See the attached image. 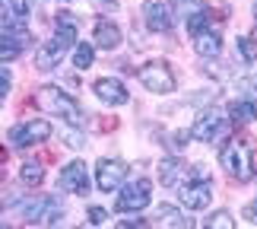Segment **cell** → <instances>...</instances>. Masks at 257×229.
<instances>
[{
  "label": "cell",
  "mask_w": 257,
  "mask_h": 229,
  "mask_svg": "<svg viewBox=\"0 0 257 229\" xmlns=\"http://www.w3.org/2000/svg\"><path fill=\"white\" fill-rule=\"evenodd\" d=\"M19 178H23L26 185H38L45 178V169L38 166V163H26L23 169H19Z\"/></svg>",
  "instance_id": "25"
},
{
  "label": "cell",
  "mask_w": 257,
  "mask_h": 229,
  "mask_svg": "<svg viewBox=\"0 0 257 229\" xmlns=\"http://www.w3.org/2000/svg\"><path fill=\"white\" fill-rule=\"evenodd\" d=\"M235 51L241 54V61L254 64V61H257V38H251V35H238V42H235Z\"/></svg>",
  "instance_id": "24"
},
{
  "label": "cell",
  "mask_w": 257,
  "mask_h": 229,
  "mask_svg": "<svg viewBox=\"0 0 257 229\" xmlns=\"http://www.w3.org/2000/svg\"><path fill=\"white\" fill-rule=\"evenodd\" d=\"M92 93L102 99L105 105H114V108L131 102V93H127V86L121 83V80H114V77H102V80H95Z\"/></svg>",
  "instance_id": "11"
},
{
  "label": "cell",
  "mask_w": 257,
  "mask_h": 229,
  "mask_svg": "<svg viewBox=\"0 0 257 229\" xmlns=\"http://www.w3.org/2000/svg\"><path fill=\"white\" fill-rule=\"evenodd\" d=\"M121 226H146V220H140V216H134V220H121Z\"/></svg>",
  "instance_id": "33"
},
{
  "label": "cell",
  "mask_w": 257,
  "mask_h": 229,
  "mask_svg": "<svg viewBox=\"0 0 257 229\" xmlns=\"http://www.w3.org/2000/svg\"><path fill=\"white\" fill-rule=\"evenodd\" d=\"M92 61H95V48L89 45V42H80V45L73 48V67H76V70H89Z\"/></svg>",
  "instance_id": "20"
},
{
  "label": "cell",
  "mask_w": 257,
  "mask_h": 229,
  "mask_svg": "<svg viewBox=\"0 0 257 229\" xmlns=\"http://www.w3.org/2000/svg\"><path fill=\"white\" fill-rule=\"evenodd\" d=\"M184 23H187V32H191V35L203 32V29H210V10H206V7L194 10L191 16H184Z\"/></svg>",
  "instance_id": "21"
},
{
  "label": "cell",
  "mask_w": 257,
  "mask_h": 229,
  "mask_svg": "<svg viewBox=\"0 0 257 229\" xmlns=\"http://www.w3.org/2000/svg\"><path fill=\"white\" fill-rule=\"evenodd\" d=\"M153 191V185L146 182V178H137V182H131L124 188L121 194H117V201H114V210H121V213H134V210H143L146 204H150V194Z\"/></svg>",
  "instance_id": "7"
},
{
  "label": "cell",
  "mask_w": 257,
  "mask_h": 229,
  "mask_svg": "<svg viewBox=\"0 0 257 229\" xmlns=\"http://www.w3.org/2000/svg\"><path fill=\"white\" fill-rule=\"evenodd\" d=\"M254 19H257V0H254Z\"/></svg>",
  "instance_id": "34"
},
{
  "label": "cell",
  "mask_w": 257,
  "mask_h": 229,
  "mask_svg": "<svg viewBox=\"0 0 257 229\" xmlns=\"http://www.w3.org/2000/svg\"><path fill=\"white\" fill-rule=\"evenodd\" d=\"M219 131H222V115L216 112V108H210V112H203L194 121L191 137H194V140H203V143H213V137L219 134Z\"/></svg>",
  "instance_id": "14"
},
{
  "label": "cell",
  "mask_w": 257,
  "mask_h": 229,
  "mask_svg": "<svg viewBox=\"0 0 257 229\" xmlns=\"http://www.w3.org/2000/svg\"><path fill=\"white\" fill-rule=\"evenodd\" d=\"M61 191L67 194H89V175H86V163H70L61 169Z\"/></svg>",
  "instance_id": "12"
},
{
  "label": "cell",
  "mask_w": 257,
  "mask_h": 229,
  "mask_svg": "<svg viewBox=\"0 0 257 229\" xmlns=\"http://www.w3.org/2000/svg\"><path fill=\"white\" fill-rule=\"evenodd\" d=\"M48 137H51V124L45 121V118H32V121H23L16 127H10L7 140L16 146V150H26V146L32 143H45Z\"/></svg>",
  "instance_id": "5"
},
{
  "label": "cell",
  "mask_w": 257,
  "mask_h": 229,
  "mask_svg": "<svg viewBox=\"0 0 257 229\" xmlns=\"http://www.w3.org/2000/svg\"><path fill=\"white\" fill-rule=\"evenodd\" d=\"M64 54H67V45L54 35L51 42H45V45L35 51V67H38V70H54V67H61Z\"/></svg>",
  "instance_id": "13"
},
{
  "label": "cell",
  "mask_w": 257,
  "mask_h": 229,
  "mask_svg": "<svg viewBox=\"0 0 257 229\" xmlns=\"http://www.w3.org/2000/svg\"><path fill=\"white\" fill-rule=\"evenodd\" d=\"M19 19H10L4 16V61H10V57H16L23 48L32 42V35L26 32L23 26H16Z\"/></svg>",
  "instance_id": "10"
},
{
  "label": "cell",
  "mask_w": 257,
  "mask_h": 229,
  "mask_svg": "<svg viewBox=\"0 0 257 229\" xmlns=\"http://www.w3.org/2000/svg\"><path fill=\"white\" fill-rule=\"evenodd\" d=\"M159 220L165 223V226H178V229H184V226H191V220L181 213V210H175V207H169V204H162L159 207Z\"/></svg>",
  "instance_id": "23"
},
{
  "label": "cell",
  "mask_w": 257,
  "mask_h": 229,
  "mask_svg": "<svg viewBox=\"0 0 257 229\" xmlns=\"http://www.w3.org/2000/svg\"><path fill=\"white\" fill-rule=\"evenodd\" d=\"M92 42H95V48L114 51V48L121 45V29H117L111 19H98L95 29H92Z\"/></svg>",
  "instance_id": "15"
},
{
  "label": "cell",
  "mask_w": 257,
  "mask_h": 229,
  "mask_svg": "<svg viewBox=\"0 0 257 229\" xmlns=\"http://www.w3.org/2000/svg\"><path fill=\"white\" fill-rule=\"evenodd\" d=\"M229 118L235 124H251L257 118V99H235L229 105Z\"/></svg>",
  "instance_id": "18"
},
{
  "label": "cell",
  "mask_w": 257,
  "mask_h": 229,
  "mask_svg": "<svg viewBox=\"0 0 257 229\" xmlns=\"http://www.w3.org/2000/svg\"><path fill=\"white\" fill-rule=\"evenodd\" d=\"M210 201H213V182L200 166H194V182L181 188V204L187 210H203V207H210Z\"/></svg>",
  "instance_id": "4"
},
{
  "label": "cell",
  "mask_w": 257,
  "mask_h": 229,
  "mask_svg": "<svg viewBox=\"0 0 257 229\" xmlns=\"http://www.w3.org/2000/svg\"><path fill=\"white\" fill-rule=\"evenodd\" d=\"M194 51L200 54V57H216L222 51V38L216 29H203V32H197L194 35Z\"/></svg>",
  "instance_id": "16"
},
{
  "label": "cell",
  "mask_w": 257,
  "mask_h": 229,
  "mask_svg": "<svg viewBox=\"0 0 257 229\" xmlns=\"http://www.w3.org/2000/svg\"><path fill=\"white\" fill-rule=\"evenodd\" d=\"M178 7H181V13L191 16L194 10H200V7H203V0H178Z\"/></svg>",
  "instance_id": "28"
},
{
  "label": "cell",
  "mask_w": 257,
  "mask_h": 229,
  "mask_svg": "<svg viewBox=\"0 0 257 229\" xmlns=\"http://www.w3.org/2000/svg\"><path fill=\"white\" fill-rule=\"evenodd\" d=\"M206 226H210V229H213V226H216V229H232L235 220H232V213H229V210H216L210 220H206Z\"/></svg>",
  "instance_id": "26"
},
{
  "label": "cell",
  "mask_w": 257,
  "mask_h": 229,
  "mask_svg": "<svg viewBox=\"0 0 257 229\" xmlns=\"http://www.w3.org/2000/svg\"><path fill=\"white\" fill-rule=\"evenodd\" d=\"M29 13H32V7H29V0H4V16L10 19H19V23H26Z\"/></svg>",
  "instance_id": "22"
},
{
  "label": "cell",
  "mask_w": 257,
  "mask_h": 229,
  "mask_svg": "<svg viewBox=\"0 0 257 229\" xmlns=\"http://www.w3.org/2000/svg\"><path fill=\"white\" fill-rule=\"evenodd\" d=\"M89 223H92V226H105L108 223V210H102V207H89Z\"/></svg>",
  "instance_id": "27"
},
{
  "label": "cell",
  "mask_w": 257,
  "mask_h": 229,
  "mask_svg": "<svg viewBox=\"0 0 257 229\" xmlns=\"http://www.w3.org/2000/svg\"><path fill=\"white\" fill-rule=\"evenodd\" d=\"M23 216H26V223H32V226H54V223H61L64 207L51 194H38V197L23 204Z\"/></svg>",
  "instance_id": "3"
},
{
  "label": "cell",
  "mask_w": 257,
  "mask_h": 229,
  "mask_svg": "<svg viewBox=\"0 0 257 229\" xmlns=\"http://www.w3.org/2000/svg\"><path fill=\"white\" fill-rule=\"evenodd\" d=\"M219 163L222 169L229 172L232 178H238V182H248L254 175V163H251V146L244 140H232L229 146H222L219 153Z\"/></svg>",
  "instance_id": "2"
},
{
  "label": "cell",
  "mask_w": 257,
  "mask_h": 229,
  "mask_svg": "<svg viewBox=\"0 0 257 229\" xmlns=\"http://www.w3.org/2000/svg\"><path fill=\"white\" fill-rule=\"evenodd\" d=\"M67 146H73V150H80V146H83V137H76V134H70V140H67Z\"/></svg>",
  "instance_id": "32"
},
{
  "label": "cell",
  "mask_w": 257,
  "mask_h": 229,
  "mask_svg": "<svg viewBox=\"0 0 257 229\" xmlns=\"http://www.w3.org/2000/svg\"><path fill=\"white\" fill-rule=\"evenodd\" d=\"M54 29H57V38H61V42L67 45V48H73L76 45V16L70 13V10H61V13H57V19H54Z\"/></svg>",
  "instance_id": "17"
},
{
  "label": "cell",
  "mask_w": 257,
  "mask_h": 229,
  "mask_svg": "<svg viewBox=\"0 0 257 229\" xmlns=\"http://www.w3.org/2000/svg\"><path fill=\"white\" fill-rule=\"evenodd\" d=\"M0 89H4V93H0V96H10V67H4V70H0Z\"/></svg>",
  "instance_id": "30"
},
{
  "label": "cell",
  "mask_w": 257,
  "mask_h": 229,
  "mask_svg": "<svg viewBox=\"0 0 257 229\" xmlns=\"http://www.w3.org/2000/svg\"><path fill=\"white\" fill-rule=\"evenodd\" d=\"M187 175V163H184V159H162V166H159V178H162V185H178V182H181V178Z\"/></svg>",
  "instance_id": "19"
},
{
  "label": "cell",
  "mask_w": 257,
  "mask_h": 229,
  "mask_svg": "<svg viewBox=\"0 0 257 229\" xmlns=\"http://www.w3.org/2000/svg\"><path fill=\"white\" fill-rule=\"evenodd\" d=\"M143 23H146L150 32H169L175 16H172V10H169L165 0H146L143 4Z\"/></svg>",
  "instance_id": "9"
},
{
  "label": "cell",
  "mask_w": 257,
  "mask_h": 229,
  "mask_svg": "<svg viewBox=\"0 0 257 229\" xmlns=\"http://www.w3.org/2000/svg\"><path fill=\"white\" fill-rule=\"evenodd\" d=\"M92 4H95V10H108V13H114V10H117L114 0H92Z\"/></svg>",
  "instance_id": "31"
},
{
  "label": "cell",
  "mask_w": 257,
  "mask_h": 229,
  "mask_svg": "<svg viewBox=\"0 0 257 229\" xmlns=\"http://www.w3.org/2000/svg\"><path fill=\"white\" fill-rule=\"evenodd\" d=\"M67 4H70V0H67Z\"/></svg>",
  "instance_id": "35"
},
{
  "label": "cell",
  "mask_w": 257,
  "mask_h": 229,
  "mask_svg": "<svg viewBox=\"0 0 257 229\" xmlns=\"http://www.w3.org/2000/svg\"><path fill=\"white\" fill-rule=\"evenodd\" d=\"M140 83L150 89V93L165 96V93L175 89V73H172V67L165 61H150V64L140 67Z\"/></svg>",
  "instance_id": "6"
},
{
  "label": "cell",
  "mask_w": 257,
  "mask_h": 229,
  "mask_svg": "<svg viewBox=\"0 0 257 229\" xmlns=\"http://www.w3.org/2000/svg\"><path fill=\"white\" fill-rule=\"evenodd\" d=\"M35 105L42 108V112H48V115L64 118L70 127H83V121H86V115H83V108L76 105V99L67 96L61 86H42L35 93Z\"/></svg>",
  "instance_id": "1"
},
{
  "label": "cell",
  "mask_w": 257,
  "mask_h": 229,
  "mask_svg": "<svg viewBox=\"0 0 257 229\" xmlns=\"http://www.w3.org/2000/svg\"><path fill=\"white\" fill-rule=\"evenodd\" d=\"M241 216H244L248 223H254V226H257V197H254V201H251V204L241 210Z\"/></svg>",
  "instance_id": "29"
},
{
  "label": "cell",
  "mask_w": 257,
  "mask_h": 229,
  "mask_svg": "<svg viewBox=\"0 0 257 229\" xmlns=\"http://www.w3.org/2000/svg\"><path fill=\"white\" fill-rule=\"evenodd\" d=\"M127 178V163L121 159H98L95 166V185L98 191H114V188H121Z\"/></svg>",
  "instance_id": "8"
}]
</instances>
